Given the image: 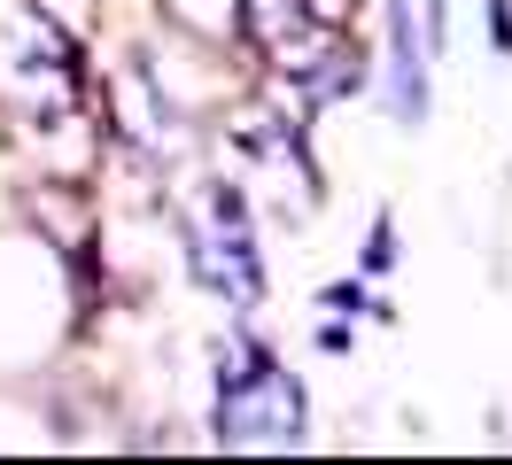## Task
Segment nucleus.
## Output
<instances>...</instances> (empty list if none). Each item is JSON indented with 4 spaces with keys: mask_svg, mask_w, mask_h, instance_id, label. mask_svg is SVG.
Masks as SVG:
<instances>
[{
    "mask_svg": "<svg viewBox=\"0 0 512 465\" xmlns=\"http://www.w3.org/2000/svg\"><path fill=\"white\" fill-rule=\"evenodd\" d=\"M233 24L272 78L319 93V101H342L365 86L357 0H233Z\"/></svg>",
    "mask_w": 512,
    "mask_h": 465,
    "instance_id": "nucleus-1",
    "label": "nucleus"
},
{
    "mask_svg": "<svg viewBox=\"0 0 512 465\" xmlns=\"http://www.w3.org/2000/svg\"><path fill=\"white\" fill-rule=\"evenodd\" d=\"M311 419V396L272 349L233 341L218 357V396H210V434L225 450H295Z\"/></svg>",
    "mask_w": 512,
    "mask_h": 465,
    "instance_id": "nucleus-2",
    "label": "nucleus"
},
{
    "mask_svg": "<svg viewBox=\"0 0 512 465\" xmlns=\"http://www.w3.org/2000/svg\"><path fill=\"white\" fill-rule=\"evenodd\" d=\"M179 241H187V264L202 279V295H218L233 310L264 303V248H256V217L249 194L233 179H202L179 210Z\"/></svg>",
    "mask_w": 512,
    "mask_h": 465,
    "instance_id": "nucleus-3",
    "label": "nucleus"
},
{
    "mask_svg": "<svg viewBox=\"0 0 512 465\" xmlns=\"http://www.w3.org/2000/svg\"><path fill=\"white\" fill-rule=\"evenodd\" d=\"M388 109L404 124L427 117V31L412 24V0H388Z\"/></svg>",
    "mask_w": 512,
    "mask_h": 465,
    "instance_id": "nucleus-4",
    "label": "nucleus"
},
{
    "mask_svg": "<svg viewBox=\"0 0 512 465\" xmlns=\"http://www.w3.org/2000/svg\"><path fill=\"white\" fill-rule=\"evenodd\" d=\"M319 303H326V310H365V287H357V279H334Z\"/></svg>",
    "mask_w": 512,
    "mask_h": 465,
    "instance_id": "nucleus-5",
    "label": "nucleus"
},
{
    "mask_svg": "<svg viewBox=\"0 0 512 465\" xmlns=\"http://www.w3.org/2000/svg\"><path fill=\"white\" fill-rule=\"evenodd\" d=\"M489 31H497V47L512 55V0H489Z\"/></svg>",
    "mask_w": 512,
    "mask_h": 465,
    "instance_id": "nucleus-6",
    "label": "nucleus"
},
{
    "mask_svg": "<svg viewBox=\"0 0 512 465\" xmlns=\"http://www.w3.org/2000/svg\"><path fill=\"white\" fill-rule=\"evenodd\" d=\"M388 256H396V241H388V217H381V225H373V248H365V264H373V272H381Z\"/></svg>",
    "mask_w": 512,
    "mask_h": 465,
    "instance_id": "nucleus-7",
    "label": "nucleus"
}]
</instances>
